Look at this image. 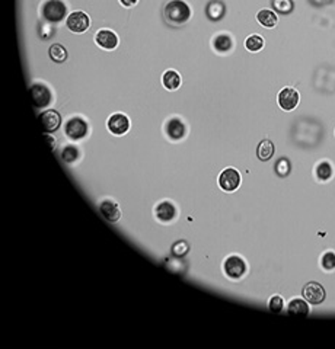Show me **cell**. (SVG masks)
Masks as SVG:
<instances>
[{
  "mask_svg": "<svg viewBox=\"0 0 335 349\" xmlns=\"http://www.w3.org/2000/svg\"><path fill=\"white\" fill-rule=\"evenodd\" d=\"M191 16L190 6L184 0H172L165 6V19L171 25H184Z\"/></svg>",
  "mask_w": 335,
  "mask_h": 349,
  "instance_id": "cell-1",
  "label": "cell"
},
{
  "mask_svg": "<svg viewBox=\"0 0 335 349\" xmlns=\"http://www.w3.org/2000/svg\"><path fill=\"white\" fill-rule=\"evenodd\" d=\"M43 16L50 24H58L67 16V6L63 0H47L43 6Z\"/></svg>",
  "mask_w": 335,
  "mask_h": 349,
  "instance_id": "cell-2",
  "label": "cell"
},
{
  "mask_svg": "<svg viewBox=\"0 0 335 349\" xmlns=\"http://www.w3.org/2000/svg\"><path fill=\"white\" fill-rule=\"evenodd\" d=\"M64 133H66V135L70 140L77 141V140H82V138H85L88 135V133H89V126H88V122L83 118H81V116H73V118H70L66 122Z\"/></svg>",
  "mask_w": 335,
  "mask_h": 349,
  "instance_id": "cell-3",
  "label": "cell"
},
{
  "mask_svg": "<svg viewBox=\"0 0 335 349\" xmlns=\"http://www.w3.org/2000/svg\"><path fill=\"white\" fill-rule=\"evenodd\" d=\"M223 269H225V274L230 279H239V278L244 277L245 272H246V263L241 256L232 255L225 260Z\"/></svg>",
  "mask_w": 335,
  "mask_h": 349,
  "instance_id": "cell-4",
  "label": "cell"
},
{
  "mask_svg": "<svg viewBox=\"0 0 335 349\" xmlns=\"http://www.w3.org/2000/svg\"><path fill=\"white\" fill-rule=\"evenodd\" d=\"M219 185H220V188L223 189V191H226V192H233V191H236V189L239 188V185H241V175H239V172L233 169V168L225 169L220 173V176H219Z\"/></svg>",
  "mask_w": 335,
  "mask_h": 349,
  "instance_id": "cell-5",
  "label": "cell"
},
{
  "mask_svg": "<svg viewBox=\"0 0 335 349\" xmlns=\"http://www.w3.org/2000/svg\"><path fill=\"white\" fill-rule=\"evenodd\" d=\"M66 25H67V28H69L72 32H74V34H82V32H85V31L89 28L91 20H89V16H88L85 12L77 10V12H72V13L67 16Z\"/></svg>",
  "mask_w": 335,
  "mask_h": 349,
  "instance_id": "cell-6",
  "label": "cell"
},
{
  "mask_svg": "<svg viewBox=\"0 0 335 349\" xmlns=\"http://www.w3.org/2000/svg\"><path fill=\"white\" fill-rule=\"evenodd\" d=\"M31 96H32V100L35 104L36 108H46L51 104L53 100V95H51V90L47 88L46 85H41V83H35L31 86Z\"/></svg>",
  "mask_w": 335,
  "mask_h": 349,
  "instance_id": "cell-7",
  "label": "cell"
},
{
  "mask_svg": "<svg viewBox=\"0 0 335 349\" xmlns=\"http://www.w3.org/2000/svg\"><path fill=\"white\" fill-rule=\"evenodd\" d=\"M325 288L319 282H308L303 288V297L310 304H321L325 300Z\"/></svg>",
  "mask_w": 335,
  "mask_h": 349,
  "instance_id": "cell-8",
  "label": "cell"
},
{
  "mask_svg": "<svg viewBox=\"0 0 335 349\" xmlns=\"http://www.w3.org/2000/svg\"><path fill=\"white\" fill-rule=\"evenodd\" d=\"M107 127L114 135H124L130 130V119L124 114H114L109 116Z\"/></svg>",
  "mask_w": 335,
  "mask_h": 349,
  "instance_id": "cell-9",
  "label": "cell"
},
{
  "mask_svg": "<svg viewBox=\"0 0 335 349\" xmlns=\"http://www.w3.org/2000/svg\"><path fill=\"white\" fill-rule=\"evenodd\" d=\"M299 92L293 88H284L279 93V105L284 111H293L299 104Z\"/></svg>",
  "mask_w": 335,
  "mask_h": 349,
  "instance_id": "cell-10",
  "label": "cell"
},
{
  "mask_svg": "<svg viewBox=\"0 0 335 349\" xmlns=\"http://www.w3.org/2000/svg\"><path fill=\"white\" fill-rule=\"evenodd\" d=\"M40 121L43 124L44 131L48 134V133H54L58 130V127L62 124V116L54 109H48L40 115Z\"/></svg>",
  "mask_w": 335,
  "mask_h": 349,
  "instance_id": "cell-11",
  "label": "cell"
},
{
  "mask_svg": "<svg viewBox=\"0 0 335 349\" xmlns=\"http://www.w3.org/2000/svg\"><path fill=\"white\" fill-rule=\"evenodd\" d=\"M95 43L104 50H114L118 45V36L109 29H101L95 35Z\"/></svg>",
  "mask_w": 335,
  "mask_h": 349,
  "instance_id": "cell-12",
  "label": "cell"
},
{
  "mask_svg": "<svg viewBox=\"0 0 335 349\" xmlns=\"http://www.w3.org/2000/svg\"><path fill=\"white\" fill-rule=\"evenodd\" d=\"M154 215H156V218L159 221L169 223V221H172L173 218H175V215H176V208H175L172 202L163 201V202L156 206V208H154Z\"/></svg>",
  "mask_w": 335,
  "mask_h": 349,
  "instance_id": "cell-13",
  "label": "cell"
},
{
  "mask_svg": "<svg viewBox=\"0 0 335 349\" xmlns=\"http://www.w3.org/2000/svg\"><path fill=\"white\" fill-rule=\"evenodd\" d=\"M100 211L101 214L104 215L109 223H117L118 220H120V217H121V210H120L117 202L109 201V199L102 201V204L100 206Z\"/></svg>",
  "mask_w": 335,
  "mask_h": 349,
  "instance_id": "cell-14",
  "label": "cell"
},
{
  "mask_svg": "<svg viewBox=\"0 0 335 349\" xmlns=\"http://www.w3.org/2000/svg\"><path fill=\"white\" fill-rule=\"evenodd\" d=\"M165 130H166V134H168V137L171 140H181V138H184L185 133H187L185 124L182 122L181 119H178V118L169 119Z\"/></svg>",
  "mask_w": 335,
  "mask_h": 349,
  "instance_id": "cell-15",
  "label": "cell"
},
{
  "mask_svg": "<svg viewBox=\"0 0 335 349\" xmlns=\"http://www.w3.org/2000/svg\"><path fill=\"white\" fill-rule=\"evenodd\" d=\"M162 83L168 90H176L181 86V76L175 70H166L163 73Z\"/></svg>",
  "mask_w": 335,
  "mask_h": 349,
  "instance_id": "cell-16",
  "label": "cell"
},
{
  "mask_svg": "<svg viewBox=\"0 0 335 349\" xmlns=\"http://www.w3.org/2000/svg\"><path fill=\"white\" fill-rule=\"evenodd\" d=\"M274 152H275V149H274V144H272L271 140H263L261 143L258 144L257 156H258L260 160L267 161L274 156Z\"/></svg>",
  "mask_w": 335,
  "mask_h": 349,
  "instance_id": "cell-17",
  "label": "cell"
},
{
  "mask_svg": "<svg viewBox=\"0 0 335 349\" xmlns=\"http://www.w3.org/2000/svg\"><path fill=\"white\" fill-rule=\"evenodd\" d=\"M257 20H258L263 27L274 28L275 25H277V22H279V18H277V15H275L272 10L263 9L258 12V15H257Z\"/></svg>",
  "mask_w": 335,
  "mask_h": 349,
  "instance_id": "cell-18",
  "label": "cell"
},
{
  "mask_svg": "<svg viewBox=\"0 0 335 349\" xmlns=\"http://www.w3.org/2000/svg\"><path fill=\"white\" fill-rule=\"evenodd\" d=\"M213 47H214V50L218 51V53H227V51H230L232 50V47H233V41H232V38L229 35H226V34H222V35H218L216 38H214V41H213Z\"/></svg>",
  "mask_w": 335,
  "mask_h": 349,
  "instance_id": "cell-19",
  "label": "cell"
},
{
  "mask_svg": "<svg viewBox=\"0 0 335 349\" xmlns=\"http://www.w3.org/2000/svg\"><path fill=\"white\" fill-rule=\"evenodd\" d=\"M287 312L291 314H298V316H308L309 314V305L305 300H300V298H293L290 301L289 309Z\"/></svg>",
  "mask_w": 335,
  "mask_h": 349,
  "instance_id": "cell-20",
  "label": "cell"
},
{
  "mask_svg": "<svg viewBox=\"0 0 335 349\" xmlns=\"http://www.w3.org/2000/svg\"><path fill=\"white\" fill-rule=\"evenodd\" d=\"M48 53H50L51 60L55 61V63H64L67 60V57H69L67 50L62 44H53L50 47V51Z\"/></svg>",
  "mask_w": 335,
  "mask_h": 349,
  "instance_id": "cell-21",
  "label": "cell"
},
{
  "mask_svg": "<svg viewBox=\"0 0 335 349\" xmlns=\"http://www.w3.org/2000/svg\"><path fill=\"white\" fill-rule=\"evenodd\" d=\"M315 173H317L318 179L322 180V182H326V180H329L332 178L334 170H332V166L329 165V161H321V163H318Z\"/></svg>",
  "mask_w": 335,
  "mask_h": 349,
  "instance_id": "cell-22",
  "label": "cell"
},
{
  "mask_svg": "<svg viewBox=\"0 0 335 349\" xmlns=\"http://www.w3.org/2000/svg\"><path fill=\"white\" fill-rule=\"evenodd\" d=\"M223 13H225V6H223V3L222 2H219V0H213V2H210L207 6V15L208 18L213 19V20H218V19H220L222 16H223Z\"/></svg>",
  "mask_w": 335,
  "mask_h": 349,
  "instance_id": "cell-23",
  "label": "cell"
},
{
  "mask_svg": "<svg viewBox=\"0 0 335 349\" xmlns=\"http://www.w3.org/2000/svg\"><path fill=\"white\" fill-rule=\"evenodd\" d=\"M245 47L248 51H252V53H257L260 51L264 47V39L260 35H251L246 38L245 41Z\"/></svg>",
  "mask_w": 335,
  "mask_h": 349,
  "instance_id": "cell-24",
  "label": "cell"
},
{
  "mask_svg": "<svg viewBox=\"0 0 335 349\" xmlns=\"http://www.w3.org/2000/svg\"><path fill=\"white\" fill-rule=\"evenodd\" d=\"M79 149L77 147H74V146H67V147H64L63 152H62V159H63L66 163H73V161H76L77 159H79Z\"/></svg>",
  "mask_w": 335,
  "mask_h": 349,
  "instance_id": "cell-25",
  "label": "cell"
},
{
  "mask_svg": "<svg viewBox=\"0 0 335 349\" xmlns=\"http://www.w3.org/2000/svg\"><path fill=\"white\" fill-rule=\"evenodd\" d=\"M188 251H190V246L185 240H180V242H176L172 246L173 258H184L188 253Z\"/></svg>",
  "mask_w": 335,
  "mask_h": 349,
  "instance_id": "cell-26",
  "label": "cell"
},
{
  "mask_svg": "<svg viewBox=\"0 0 335 349\" xmlns=\"http://www.w3.org/2000/svg\"><path fill=\"white\" fill-rule=\"evenodd\" d=\"M321 263H322V268L326 269V271H332V269H335L334 252H326V253H324V256H322V259H321Z\"/></svg>",
  "mask_w": 335,
  "mask_h": 349,
  "instance_id": "cell-27",
  "label": "cell"
},
{
  "mask_svg": "<svg viewBox=\"0 0 335 349\" xmlns=\"http://www.w3.org/2000/svg\"><path fill=\"white\" fill-rule=\"evenodd\" d=\"M274 8L277 9V12H281V13H289L293 9V3L291 0H274L272 2Z\"/></svg>",
  "mask_w": 335,
  "mask_h": 349,
  "instance_id": "cell-28",
  "label": "cell"
},
{
  "mask_svg": "<svg viewBox=\"0 0 335 349\" xmlns=\"http://www.w3.org/2000/svg\"><path fill=\"white\" fill-rule=\"evenodd\" d=\"M283 305H284V301L280 296H272L268 301V309L271 310L272 313H280L283 310Z\"/></svg>",
  "mask_w": 335,
  "mask_h": 349,
  "instance_id": "cell-29",
  "label": "cell"
},
{
  "mask_svg": "<svg viewBox=\"0 0 335 349\" xmlns=\"http://www.w3.org/2000/svg\"><path fill=\"white\" fill-rule=\"evenodd\" d=\"M275 170H277V173L280 175L281 178L287 176L290 172V161L287 159H280V161L275 166Z\"/></svg>",
  "mask_w": 335,
  "mask_h": 349,
  "instance_id": "cell-30",
  "label": "cell"
},
{
  "mask_svg": "<svg viewBox=\"0 0 335 349\" xmlns=\"http://www.w3.org/2000/svg\"><path fill=\"white\" fill-rule=\"evenodd\" d=\"M120 3H121L123 6H126V8H131V6L136 5L137 0H120Z\"/></svg>",
  "mask_w": 335,
  "mask_h": 349,
  "instance_id": "cell-31",
  "label": "cell"
},
{
  "mask_svg": "<svg viewBox=\"0 0 335 349\" xmlns=\"http://www.w3.org/2000/svg\"><path fill=\"white\" fill-rule=\"evenodd\" d=\"M47 140H48V141H50V144L53 146V149H55V147H54V138H53V137H50V135H47Z\"/></svg>",
  "mask_w": 335,
  "mask_h": 349,
  "instance_id": "cell-32",
  "label": "cell"
}]
</instances>
